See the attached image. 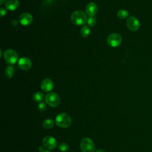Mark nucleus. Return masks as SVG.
Returning a JSON list of instances; mask_svg holds the SVG:
<instances>
[{"label":"nucleus","instance_id":"obj_21","mask_svg":"<svg viewBox=\"0 0 152 152\" xmlns=\"http://www.w3.org/2000/svg\"><path fill=\"white\" fill-rule=\"evenodd\" d=\"M46 108V105L45 102H42L38 104V109L40 111H44Z\"/></svg>","mask_w":152,"mask_h":152},{"label":"nucleus","instance_id":"obj_3","mask_svg":"<svg viewBox=\"0 0 152 152\" xmlns=\"http://www.w3.org/2000/svg\"><path fill=\"white\" fill-rule=\"evenodd\" d=\"M80 148L83 152H93L95 150V146L91 139L84 138L81 141Z\"/></svg>","mask_w":152,"mask_h":152},{"label":"nucleus","instance_id":"obj_12","mask_svg":"<svg viewBox=\"0 0 152 152\" xmlns=\"http://www.w3.org/2000/svg\"><path fill=\"white\" fill-rule=\"evenodd\" d=\"M98 11V7L93 2L88 3L86 7V11L89 17H93L95 15Z\"/></svg>","mask_w":152,"mask_h":152},{"label":"nucleus","instance_id":"obj_14","mask_svg":"<svg viewBox=\"0 0 152 152\" xmlns=\"http://www.w3.org/2000/svg\"><path fill=\"white\" fill-rule=\"evenodd\" d=\"M54 121L50 119H46L42 122V126L45 129H50L53 127Z\"/></svg>","mask_w":152,"mask_h":152},{"label":"nucleus","instance_id":"obj_25","mask_svg":"<svg viewBox=\"0 0 152 152\" xmlns=\"http://www.w3.org/2000/svg\"><path fill=\"white\" fill-rule=\"evenodd\" d=\"M5 0H1V2H0V4H1V5H2V4H4V2H5Z\"/></svg>","mask_w":152,"mask_h":152},{"label":"nucleus","instance_id":"obj_16","mask_svg":"<svg viewBox=\"0 0 152 152\" xmlns=\"http://www.w3.org/2000/svg\"><path fill=\"white\" fill-rule=\"evenodd\" d=\"M44 98V94L40 91L35 93L33 96V100L36 102H42Z\"/></svg>","mask_w":152,"mask_h":152},{"label":"nucleus","instance_id":"obj_7","mask_svg":"<svg viewBox=\"0 0 152 152\" xmlns=\"http://www.w3.org/2000/svg\"><path fill=\"white\" fill-rule=\"evenodd\" d=\"M126 26L131 31H135L140 28V24L139 20L136 17L131 16L126 20Z\"/></svg>","mask_w":152,"mask_h":152},{"label":"nucleus","instance_id":"obj_13","mask_svg":"<svg viewBox=\"0 0 152 152\" xmlns=\"http://www.w3.org/2000/svg\"><path fill=\"white\" fill-rule=\"evenodd\" d=\"M19 6V1L18 0H7L5 2V7L9 10H15Z\"/></svg>","mask_w":152,"mask_h":152},{"label":"nucleus","instance_id":"obj_19","mask_svg":"<svg viewBox=\"0 0 152 152\" xmlns=\"http://www.w3.org/2000/svg\"><path fill=\"white\" fill-rule=\"evenodd\" d=\"M58 148H59V150L60 151L64 152V151H67L68 150L69 146H68V145L66 143L62 142V143H61V144H60L59 145Z\"/></svg>","mask_w":152,"mask_h":152},{"label":"nucleus","instance_id":"obj_26","mask_svg":"<svg viewBox=\"0 0 152 152\" xmlns=\"http://www.w3.org/2000/svg\"><path fill=\"white\" fill-rule=\"evenodd\" d=\"M42 152H50V151H48V150H44V151H43Z\"/></svg>","mask_w":152,"mask_h":152},{"label":"nucleus","instance_id":"obj_20","mask_svg":"<svg viewBox=\"0 0 152 152\" xmlns=\"http://www.w3.org/2000/svg\"><path fill=\"white\" fill-rule=\"evenodd\" d=\"M96 18L94 17H89L87 19V24L89 26L93 27L96 24Z\"/></svg>","mask_w":152,"mask_h":152},{"label":"nucleus","instance_id":"obj_23","mask_svg":"<svg viewBox=\"0 0 152 152\" xmlns=\"http://www.w3.org/2000/svg\"><path fill=\"white\" fill-rule=\"evenodd\" d=\"M18 23V22L16 20H13V21H12V26H17Z\"/></svg>","mask_w":152,"mask_h":152},{"label":"nucleus","instance_id":"obj_10","mask_svg":"<svg viewBox=\"0 0 152 152\" xmlns=\"http://www.w3.org/2000/svg\"><path fill=\"white\" fill-rule=\"evenodd\" d=\"M19 21L23 26L29 25L33 21V16L28 12L23 13L19 17Z\"/></svg>","mask_w":152,"mask_h":152},{"label":"nucleus","instance_id":"obj_24","mask_svg":"<svg viewBox=\"0 0 152 152\" xmlns=\"http://www.w3.org/2000/svg\"><path fill=\"white\" fill-rule=\"evenodd\" d=\"M96 152H106V151H105L104 150H102V149H99V150H97V151H96Z\"/></svg>","mask_w":152,"mask_h":152},{"label":"nucleus","instance_id":"obj_2","mask_svg":"<svg viewBox=\"0 0 152 152\" xmlns=\"http://www.w3.org/2000/svg\"><path fill=\"white\" fill-rule=\"evenodd\" d=\"M56 124L61 128H68L71 125V119L70 116L65 113H61L58 114L55 118Z\"/></svg>","mask_w":152,"mask_h":152},{"label":"nucleus","instance_id":"obj_22","mask_svg":"<svg viewBox=\"0 0 152 152\" xmlns=\"http://www.w3.org/2000/svg\"><path fill=\"white\" fill-rule=\"evenodd\" d=\"M7 13V11L3 8H1V10H0V14H1V17H2L4 15H5Z\"/></svg>","mask_w":152,"mask_h":152},{"label":"nucleus","instance_id":"obj_8","mask_svg":"<svg viewBox=\"0 0 152 152\" xmlns=\"http://www.w3.org/2000/svg\"><path fill=\"white\" fill-rule=\"evenodd\" d=\"M43 145L49 150H52L56 148L57 145V141L55 138L51 136H46L42 140Z\"/></svg>","mask_w":152,"mask_h":152},{"label":"nucleus","instance_id":"obj_11","mask_svg":"<svg viewBox=\"0 0 152 152\" xmlns=\"http://www.w3.org/2000/svg\"><path fill=\"white\" fill-rule=\"evenodd\" d=\"M41 89L45 92H49L53 88V83L50 78L44 79L40 84Z\"/></svg>","mask_w":152,"mask_h":152},{"label":"nucleus","instance_id":"obj_18","mask_svg":"<svg viewBox=\"0 0 152 152\" xmlns=\"http://www.w3.org/2000/svg\"><path fill=\"white\" fill-rule=\"evenodd\" d=\"M118 17L121 19H125L129 16V12L125 10H121L117 13Z\"/></svg>","mask_w":152,"mask_h":152},{"label":"nucleus","instance_id":"obj_9","mask_svg":"<svg viewBox=\"0 0 152 152\" xmlns=\"http://www.w3.org/2000/svg\"><path fill=\"white\" fill-rule=\"evenodd\" d=\"M31 61L30 59L26 57L21 58L19 59L18 62V65L20 69L23 71L28 70L31 66Z\"/></svg>","mask_w":152,"mask_h":152},{"label":"nucleus","instance_id":"obj_1","mask_svg":"<svg viewBox=\"0 0 152 152\" xmlns=\"http://www.w3.org/2000/svg\"><path fill=\"white\" fill-rule=\"evenodd\" d=\"M71 21L75 25H83L87 22V17L83 11L80 10L75 11L71 15Z\"/></svg>","mask_w":152,"mask_h":152},{"label":"nucleus","instance_id":"obj_5","mask_svg":"<svg viewBox=\"0 0 152 152\" xmlns=\"http://www.w3.org/2000/svg\"><path fill=\"white\" fill-rule=\"evenodd\" d=\"M45 101L50 106L55 107L59 104L60 97L56 93L51 92L46 96Z\"/></svg>","mask_w":152,"mask_h":152},{"label":"nucleus","instance_id":"obj_4","mask_svg":"<svg viewBox=\"0 0 152 152\" xmlns=\"http://www.w3.org/2000/svg\"><path fill=\"white\" fill-rule=\"evenodd\" d=\"M4 58L9 64H15L18 58L17 53L13 49H7L4 52Z\"/></svg>","mask_w":152,"mask_h":152},{"label":"nucleus","instance_id":"obj_15","mask_svg":"<svg viewBox=\"0 0 152 152\" xmlns=\"http://www.w3.org/2000/svg\"><path fill=\"white\" fill-rule=\"evenodd\" d=\"M14 73H15V71H14V67L12 66H8L6 68L5 71V74L6 77L8 78H12L14 75Z\"/></svg>","mask_w":152,"mask_h":152},{"label":"nucleus","instance_id":"obj_6","mask_svg":"<svg viewBox=\"0 0 152 152\" xmlns=\"http://www.w3.org/2000/svg\"><path fill=\"white\" fill-rule=\"evenodd\" d=\"M107 44L113 48L119 46L122 42V37L118 33H112L110 34L107 39Z\"/></svg>","mask_w":152,"mask_h":152},{"label":"nucleus","instance_id":"obj_17","mask_svg":"<svg viewBox=\"0 0 152 152\" xmlns=\"http://www.w3.org/2000/svg\"><path fill=\"white\" fill-rule=\"evenodd\" d=\"M90 30L87 26H84L82 27L80 30V34L83 37H86L90 34Z\"/></svg>","mask_w":152,"mask_h":152}]
</instances>
